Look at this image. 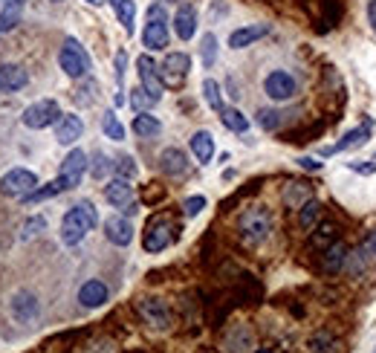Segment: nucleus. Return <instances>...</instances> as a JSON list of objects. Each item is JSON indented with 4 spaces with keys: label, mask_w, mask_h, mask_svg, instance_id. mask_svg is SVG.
Returning a JSON list of instances; mask_svg holds the SVG:
<instances>
[{
    "label": "nucleus",
    "mask_w": 376,
    "mask_h": 353,
    "mask_svg": "<svg viewBox=\"0 0 376 353\" xmlns=\"http://www.w3.org/2000/svg\"><path fill=\"white\" fill-rule=\"evenodd\" d=\"M96 223H99V215H96L93 203L81 200V203H75L70 208L67 215H64V220H61V240L67 246H78L81 240L96 229Z\"/></svg>",
    "instance_id": "obj_1"
},
{
    "label": "nucleus",
    "mask_w": 376,
    "mask_h": 353,
    "mask_svg": "<svg viewBox=\"0 0 376 353\" xmlns=\"http://www.w3.org/2000/svg\"><path fill=\"white\" fill-rule=\"evenodd\" d=\"M238 229H240L243 244H249V246L264 244V240L272 235V215H269V208L267 206H249L247 212L240 215Z\"/></svg>",
    "instance_id": "obj_2"
},
{
    "label": "nucleus",
    "mask_w": 376,
    "mask_h": 353,
    "mask_svg": "<svg viewBox=\"0 0 376 353\" xmlns=\"http://www.w3.org/2000/svg\"><path fill=\"white\" fill-rule=\"evenodd\" d=\"M38 188V176L26 168H12L9 174L0 176V194L12 200H24L29 191Z\"/></svg>",
    "instance_id": "obj_3"
},
{
    "label": "nucleus",
    "mask_w": 376,
    "mask_h": 353,
    "mask_svg": "<svg viewBox=\"0 0 376 353\" xmlns=\"http://www.w3.org/2000/svg\"><path fill=\"white\" fill-rule=\"evenodd\" d=\"M165 9L162 6H151L148 9V24H145V32H142V44L148 50L159 53L168 46V26H165Z\"/></svg>",
    "instance_id": "obj_4"
},
{
    "label": "nucleus",
    "mask_w": 376,
    "mask_h": 353,
    "mask_svg": "<svg viewBox=\"0 0 376 353\" xmlns=\"http://www.w3.org/2000/svg\"><path fill=\"white\" fill-rule=\"evenodd\" d=\"M58 64H61V70L67 73L70 78H81V75H87V70H90V55L84 53V46H81L75 38H67V41H64V46H61Z\"/></svg>",
    "instance_id": "obj_5"
},
{
    "label": "nucleus",
    "mask_w": 376,
    "mask_h": 353,
    "mask_svg": "<svg viewBox=\"0 0 376 353\" xmlns=\"http://www.w3.org/2000/svg\"><path fill=\"white\" fill-rule=\"evenodd\" d=\"M38 313H41V304H38V298L32 296L29 290H18L12 298H9V316H12V322L15 325H32L38 318Z\"/></svg>",
    "instance_id": "obj_6"
},
{
    "label": "nucleus",
    "mask_w": 376,
    "mask_h": 353,
    "mask_svg": "<svg viewBox=\"0 0 376 353\" xmlns=\"http://www.w3.org/2000/svg\"><path fill=\"white\" fill-rule=\"evenodd\" d=\"M58 116H61L58 102H55V99H41V102L29 105V107L24 110V125L32 127V131H41V127L55 125Z\"/></svg>",
    "instance_id": "obj_7"
},
{
    "label": "nucleus",
    "mask_w": 376,
    "mask_h": 353,
    "mask_svg": "<svg viewBox=\"0 0 376 353\" xmlns=\"http://www.w3.org/2000/svg\"><path fill=\"white\" fill-rule=\"evenodd\" d=\"M84 171H87V154L81 151V148L70 151L67 156H64V163H61V174H58L61 188H64V191L75 188V185L81 183V176H84Z\"/></svg>",
    "instance_id": "obj_8"
},
{
    "label": "nucleus",
    "mask_w": 376,
    "mask_h": 353,
    "mask_svg": "<svg viewBox=\"0 0 376 353\" xmlns=\"http://www.w3.org/2000/svg\"><path fill=\"white\" fill-rule=\"evenodd\" d=\"M174 240V226L165 220V217H154L145 229V237H142V246L145 252H162L168 244Z\"/></svg>",
    "instance_id": "obj_9"
},
{
    "label": "nucleus",
    "mask_w": 376,
    "mask_h": 353,
    "mask_svg": "<svg viewBox=\"0 0 376 353\" xmlns=\"http://www.w3.org/2000/svg\"><path fill=\"white\" fill-rule=\"evenodd\" d=\"M264 90H267V96L272 102H287V99L296 96V78H292L289 73H284V70H275V73L267 75Z\"/></svg>",
    "instance_id": "obj_10"
},
{
    "label": "nucleus",
    "mask_w": 376,
    "mask_h": 353,
    "mask_svg": "<svg viewBox=\"0 0 376 353\" xmlns=\"http://www.w3.org/2000/svg\"><path fill=\"white\" fill-rule=\"evenodd\" d=\"M191 70V58L186 53H171L165 61H162V84H183V78Z\"/></svg>",
    "instance_id": "obj_11"
},
{
    "label": "nucleus",
    "mask_w": 376,
    "mask_h": 353,
    "mask_svg": "<svg viewBox=\"0 0 376 353\" xmlns=\"http://www.w3.org/2000/svg\"><path fill=\"white\" fill-rule=\"evenodd\" d=\"M139 313H142L145 322L154 325V327H159V330H165V327L171 325L168 304L159 301V298H142V301H139Z\"/></svg>",
    "instance_id": "obj_12"
},
{
    "label": "nucleus",
    "mask_w": 376,
    "mask_h": 353,
    "mask_svg": "<svg viewBox=\"0 0 376 353\" xmlns=\"http://www.w3.org/2000/svg\"><path fill=\"white\" fill-rule=\"evenodd\" d=\"M136 67H139V82H142V87L148 90L154 99L159 102V99H162V90H165V84H162V75L156 73V64H154L148 55H139V58H136Z\"/></svg>",
    "instance_id": "obj_13"
},
{
    "label": "nucleus",
    "mask_w": 376,
    "mask_h": 353,
    "mask_svg": "<svg viewBox=\"0 0 376 353\" xmlns=\"http://www.w3.org/2000/svg\"><path fill=\"white\" fill-rule=\"evenodd\" d=\"M81 134H84V122H81L75 114L58 116V122H55V139H58V145H73V142L81 139Z\"/></svg>",
    "instance_id": "obj_14"
},
{
    "label": "nucleus",
    "mask_w": 376,
    "mask_h": 353,
    "mask_svg": "<svg viewBox=\"0 0 376 353\" xmlns=\"http://www.w3.org/2000/svg\"><path fill=\"white\" fill-rule=\"evenodd\" d=\"M105 235L113 246H127L130 240H134V226H130V220L116 215V217H107L105 220Z\"/></svg>",
    "instance_id": "obj_15"
},
{
    "label": "nucleus",
    "mask_w": 376,
    "mask_h": 353,
    "mask_svg": "<svg viewBox=\"0 0 376 353\" xmlns=\"http://www.w3.org/2000/svg\"><path fill=\"white\" fill-rule=\"evenodd\" d=\"M105 200L125 212V208L134 203V185H130L127 180H122V176H116V180H110L105 185Z\"/></svg>",
    "instance_id": "obj_16"
},
{
    "label": "nucleus",
    "mask_w": 376,
    "mask_h": 353,
    "mask_svg": "<svg viewBox=\"0 0 376 353\" xmlns=\"http://www.w3.org/2000/svg\"><path fill=\"white\" fill-rule=\"evenodd\" d=\"M174 32L179 41H188L194 38V32H197V12H194V6H179L177 15H174Z\"/></svg>",
    "instance_id": "obj_17"
},
{
    "label": "nucleus",
    "mask_w": 376,
    "mask_h": 353,
    "mask_svg": "<svg viewBox=\"0 0 376 353\" xmlns=\"http://www.w3.org/2000/svg\"><path fill=\"white\" fill-rule=\"evenodd\" d=\"M26 82H29V75L18 64H3L0 67V93H15V90L26 87Z\"/></svg>",
    "instance_id": "obj_18"
},
{
    "label": "nucleus",
    "mask_w": 376,
    "mask_h": 353,
    "mask_svg": "<svg viewBox=\"0 0 376 353\" xmlns=\"http://www.w3.org/2000/svg\"><path fill=\"white\" fill-rule=\"evenodd\" d=\"M159 168L165 171L168 176H183L188 171V159L179 148H165L159 154Z\"/></svg>",
    "instance_id": "obj_19"
},
{
    "label": "nucleus",
    "mask_w": 376,
    "mask_h": 353,
    "mask_svg": "<svg viewBox=\"0 0 376 353\" xmlns=\"http://www.w3.org/2000/svg\"><path fill=\"white\" fill-rule=\"evenodd\" d=\"M267 32H269V26H267V24H255V26L235 29V32H232V38H229V46H232V50H243V46L255 44L258 38H264Z\"/></svg>",
    "instance_id": "obj_20"
},
{
    "label": "nucleus",
    "mask_w": 376,
    "mask_h": 353,
    "mask_svg": "<svg viewBox=\"0 0 376 353\" xmlns=\"http://www.w3.org/2000/svg\"><path fill=\"white\" fill-rule=\"evenodd\" d=\"M78 301L84 304V307H102V304L107 301V287L102 281H87L78 290Z\"/></svg>",
    "instance_id": "obj_21"
},
{
    "label": "nucleus",
    "mask_w": 376,
    "mask_h": 353,
    "mask_svg": "<svg viewBox=\"0 0 376 353\" xmlns=\"http://www.w3.org/2000/svg\"><path fill=\"white\" fill-rule=\"evenodd\" d=\"M368 136H370V125L353 127V131H348L345 136L339 139V145H336V148H327L324 154H333V151H353V148H359V145H365Z\"/></svg>",
    "instance_id": "obj_22"
},
{
    "label": "nucleus",
    "mask_w": 376,
    "mask_h": 353,
    "mask_svg": "<svg viewBox=\"0 0 376 353\" xmlns=\"http://www.w3.org/2000/svg\"><path fill=\"white\" fill-rule=\"evenodd\" d=\"M191 151L197 156V163H211V156H215V139H211L208 131H197L191 136Z\"/></svg>",
    "instance_id": "obj_23"
},
{
    "label": "nucleus",
    "mask_w": 376,
    "mask_h": 353,
    "mask_svg": "<svg viewBox=\"0 0 376 353\" xmlns=\"http://www.w3.org/2000/svg\"><path fill=\"white\" fill-rule=\"evenodd\" d=\"M24 6H26V0H6L3 9H0V29L9 32L21 24V15H24Z\"/></svg>",
    "instance_id": "obj_24"
},
{
    "label": "nucleus",
    "mask_w": 376,
    "mask_h": 353,
    "mask_svg": "<svg viewBox=\"0 0 376 353\" xmlns=\"http://www.w3.org/2000/svg\"><path fill=\"white\" fill-rule=\"evenodd\" d=\"M345 261H348V246H345V244H339V240H333V244L327 246V249H324V255H321V264H324V269H327V272L341 269V266H345Z\"/></svg>",
    "instance_id": "obj_25"
},
{
    "label": "nucleus",
    "mask_w": 376,
    "mask_h": 353,
    "mask_svg": "<svg viewBox=\"0 0 376 353\" xmlns=\"http://www.w3.org/2000/svg\"><path fill=\"white\" fill-rule=\"evenodd\" d=\"M110 6L116 9L119 24L125 26V32L130 35V32H134V18H136V3H134V0H110Z\"/></svg>",
    "instance_id": "obj_26"
},
{
    "label": "nucleus",
    "mask_w": 376,
    "mask_h": 353,
    "mask_svg": "<svg viewBox=\"0 0 376 353\" xmlns=\"http://www.w3.org/2000/svg\"><path fill=\"white\" fill-rule=\"evenodd\" d=\"M220 119H223V125L229 127V131H235V134H247L249 131V119L243 116L238 107H223L220 110Z\"/></svg>",
    "instance_id": "obj_27"
},
{
    "label": "nucleus",
    "mask_w": 376,
    "mask_h": 353,
    "mask_svg": "<svg viewBox=\"0 0 376 353\" xmlns=\"http://www.w3.org/2000/svg\"><path fill=\"white\" fill-rule=\"evenodd\" d=\"M321 208H324V206H321L319 200H307V203L301 206V212H298V226L310 232V229H313L316 223L321 220Z\"/></svg>",
    "instance_id": "obj_28"
},
{
    "label": "nucleus",
    "mask_w": 376,
    "mask_h": 353,
    "mask_svg": "<svg viewBox=\"0 0 376 353\" xmlns=\"http://www.w3.org/2000/svg\"><path fill=\"white\" fill-rule=\"evenodd\" d=\"M307 200H310V185H304V183H289V185L284 188V203H287L289 208H301Z\"/></svg>",
    "instance_id": "obj_29"
},
{
    "label": "nucleus",
    "mask_w": 376,
    "mask_h": 353,
    "mask_svg": "<svg viewBox=\"0 0 376 353\" xmlns=\"http://www.w3.org/2000/svg\"><path fill=\"white\" fill-rule=\"evenodd\" d=\"M102 131H105V136L113 139V142H122V139H125V125L119 122V116L113 114V110H107V114L102 116Z\"/></svg>",
    "instance_id": "obj_30"
},
{
    "label": "nucleus",
    "mask_w": 376,
    "mask_h": 353,
    "mask_svg": "<svg viewBox=\"0 0 376 353\" xmlns=\"http://www.w3.org/2000/svg\"><path fill=\"white\" fill-rule=\"evenodd\" d=\"M159 131H162V125H159V119L151 116V114H139V116L134 119V134H139V136H156Z\"/></svg>",
    "instance_id": "obj_31"
},
{
    "label": "nucleus",
    "mask_w": 376,
    "mask_h": 353,
    "mask_svg": "<svg viewBox=\"0 0 376 353\" xmlns=\"http://www.w3.org/2000/svg\"><path fill=\"white\" fill-rule=\"evenodd\" d=\"M154 105H156V99L145 87H134V90H130V107L139 110V114H148Z\"/></svg>",
    "instance_id": "obj_32"
},
{
    "label": "nucleus",
    "mask_w": 376,
    "mask_h": 353,
    "mask_svg": "<svg viewBox=\"0 0 376 353\" xmlns=\"http://www.w3.org/2000/svg\"><path fill=\"white\" fill-rule=\"evenodd\" d=\"M203 96H206L208 107L220 114V110H223V96H220V84L215 82V78H206V82H203Z\"/></svg>",
    "instance_id": "obj_33"
},
{
    "label": "nucleus",
    "mask_w": 376,
    "mask_h": 353,
    "mask_svg": "<svg viewBox=\"0 0 376 353\" xmlns=\"http://www.w3.org/2000/svg\"><path fill=\"white\" fill-rule=\"evenodd\" d=\"M61 183L58 180H53L50 185H44V188H35V191H29V194L24 197V203H41V200H50V197H55V194H61Z\"/></svg>",
    "instance_id": "obj_34"
},
{
    "label": "nucleus",
    "mask_w": 376,
    "mask_h": 353,
    "mask_svg": "<svg viewBox=\"0 0 376 353\" xmlns=\"http://www.w3.org/2000/svg\"><path fill=\"white\" fill-rule=\"evenodd\" d=\"M113 165H116V163H110L107 154H96L93 163H90V174L96 176V180H102V176H107L113 171Z\"/></svg>",
    "instance_id": "obj_35"
},
{
    "label": "nucleus",
    "mask_w": 376,
    "mask_h": 353,
    "mask_svg": "<svg viewBox=\"0 0 376 353\" xmlns=\"http://www.w3.org/2000/svg\"><path fill=\"white\" fill-rule=\"evenodd\" d=\"M203 67H215V61H217V38L211 35H203Z\"/></svg>",
    "instance_id": "obj_36"
},
{
    "label": "nucleus",
    "mask_w": 376,
    "mask_h": 353,
    "mask_svg": "<svg viewBox=\"0 0 376 353\" xmlns=\"http://www.w3.org/2000/svg\"><path fill=\"white\" fill-rule=\"evenodd\" d=\"M46 229V220L41 217V215H35V217H29L24 226H21V237L24 240H29V237H35V235H41Z\"/></svg>",
    "instance_id": "obj_37"
},
{
    "label": "nucleus",
    "mask_w": 376,
    "mask_h": 353,
    "mask_svg": "<svg viewBox=\"0 0 376 353\" xmlns=\"http://www.w3.org/2000/svg\"><path fill=\"white\" fill-rule=\"evenodd\" d=\"M258 122H260V127H264V131H275V127L281 125V114H278V110H260Z\"/></svg>",
    "instance_id": "obj_38"
},
{
    "label": "nucleus",
    "mask_w": 376,
    "mask_h": 353,
    "mask_svg": "<svg viewBox=\"0 0 376 353\" xmlns=\"http://www.w3.org/2000/svg\"><path fill=\"white\" fill-rule=\"evenodd\" d=\"M119 171V176L122 180H130V176H136V163H134V156H122L116 165H113Z\"/></svg>",
    "instance_id": "obj_39"
},
{
    "label": "nucleus",
    "mask_w": 376,
    "mask_h": 353,
    "mask_svg": "<svg viewBox=\"0 0 376 353\" xmlns=\"http://www.w3.org/2000/svg\"><path fill=\"white\" fill-rule=\"evenodd\" d=\"M206 208V197L203 194H197V197H188L186 203H183V212L188 215V217H197L200 212Z\"/></svg>",
    "instance_id": "obj_40"
},
{
    "label": "nucleus",
    "mask_w": 376,
    "mask_h": 353,
    "mask_svg": "<svg viewBox=\"0 0 376 353\" xmlns=\"http://www.w3.org/2000/svg\"><path fill=\"white\" fill-rule=\"evenodd\" d=\"M333 237H336V226H330V223H327V226H321L319 235L313 237V246H324L327 240H333Z\"/></svg>",
    "instance_id": "obj_41"
},
{
    "label": "nucleus",
    "mask_w": 376,
    "mask_h": 353,
    "mask_svg": "<svg viewBox=\"0 0 376 353\" xmlns=\"http://www.w3.org/2000/svg\"><path fill=\"white\" fill-rule=\"evenodd\" d=\"M327 345H330V339H327L324 333L310 339V350H313V353H333V350H327Z\"/></svg>",
    "instance_id": "obj_42"
},
{
    "label": "nucleus",
    "mask_w": 376,
    "mask_h": 353,
    "mask_svg": "<svg viewBox=\"0 0 376 353\" xmlns=\"http://www.w3.org/2000/svg\"><path fill=\"white\" fill-rule=\"evenodd\" d=\"M125 64H127V55H125V53H116V82H119V84L125 82Z\"/></svg>",
    "instance_id": "obj_43"
},
{
    "label": "nucleus",
    "mask_w": 376,
    "mask_h": 353,
    "mask_svg": "<svg viewBox=\"0 0 376 353\" xmlns=\"http://www.w3.org/2000/svg\"><path fill=\"white\" fill-rule=\"evenodd\" d=\"M350 168L359 171V174H373V171H376V163H350Z\"/></svg>",
    "instance_id": "obj_44"
},
{
    "label": "nucleus",
    "mask_w": 376,
    "mask_h": 353,
    "mask_svg": "<svg viewBox=\"0 0 376 353\" xmlns=\"http://www.w3.org/2000/svg\"><path fill=\"white\" fill-rule=\"evenodd\" d=\"M298 165L307 168V171H321V163H316V159H310V156H301L298 159Z\"/></svg>",
    "instance_id": "obj_45"
},
{
    "label": "nucleus",
    "mask_w": 376,
    "mask_h": 353,
    "mask_svg": "<svg viewBox=\"0 0 376 353\" xmlns=\"http://www.w3.org/2000/svg\"><path fill=\"white\" fill-rule=\"evenodd\" d=\"M368 21H370V26L376 32V0H370V3H368Z\"/></svg>",
    "instance_id": "obj_46"
},
{
    "label": "nucleus",
    "mask_w": 376,
    "mask_h": 353,
    "mask_svg": "<svg viewBox=\"0 0 376 353\" xmlns=\"http://www.w3.org/2000/svg\"><path fill=\"white\" fill-rule=\"evenodd\" d=\"M368 246H370V252H373V255H376V232H373V237H370V240H368Z\"/></svg>",
    "instance_id": "obj_47"
},
{
    "label": "nucleus",
    "mask_w": 376,
    "mask_h": 353,
    "mask_svg": "<svg viewBox=\"0 0 376 353\" xmlns=\"http://www.w3.org/2000/svg\"><path fill=\"white\" fill-rule=\"evenodd\" d=\"M87 3H93V6H102V3H105V0H87Z\"/></svg>",
    "instance_id": "obj_48"
},
{
    "label": "nucleus",
    "mask_w": 376,
    "mask_h": 353,
    "mask_svg": "<svg viewBox=\"0 0 376 353\" xmlns=\"http://www.w3.org/2000/svg\"><path fill=\"white\" fill-rule=\"evenodd\" d=\"M255 353H275V350H255Z\"/></svg>",
    "instance_id": "obj_49"
}]
</instances>
